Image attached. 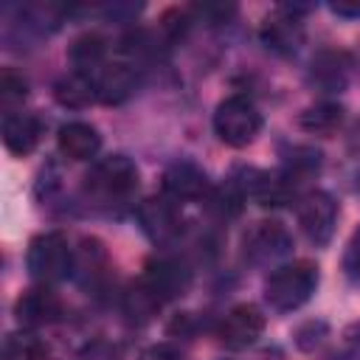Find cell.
Returning <instances> with one entry per match:
<instances>
[{
	"label": "cell",
	"mask_w": 360,
	"mask_h": 360,
	"mask_svg": "<svg viewBox=\"0 0 360 360\" xmlns=\"http://www.w3.org/2000/svg\"><path fill=\"white\" fill-rule=\"evenodd\" d=\"M318 287V267L307 259L276 267L264 281V298L276 312H292L304 307Z\"/></svg>",
	"instance_id": "1"
},
{
	"label": "cell",
	"mask_w": 360,
	"mask_h": 360,
	"mask_svg": "<svg viewBox=\"0 0 360 360\" xmlns=\"http://www.w3.org/2000/svg\"><path fill=\"white\" fill-rule=\"evenodd\" d=\"M138 188V166L127 155L101 158L84 177V191L98 205H115L135 194Z\"/></svg>",
	"instance_id": "2"
},
{
	"label": "cell",
	"mask_w": 360,
	"mask_h": 360,
	"mask_svg": "<svg viewBox=\"0 0 360 360\" xmlns=\"http://www.w3.org/2000/svg\"><path fill=\"white\" fill-rule=\"evenodd\" d=\"M214 132L222 143L242 149L248 143L256 141V135L262 132V112L256 110V104L248 96H228L225 101L217 104L214 112Z\"/></svg>",
	"instance_id": "3"
},
{
	"label": "cell",
	"mask_w": 360,
	"mask_h": 360,
	"mask_svg": "<svg viewBox=\"0 0 360 360\" xmlns=\"http://www.w3.org/2000/svg\"><path fill=\"white\" fill-rule=\"evenodd\" d=\"M25 264L37 281L53 284V281L68 278V273L73 270V250L59 231H45L31 239Z\"/></svg>",
	"instance_id": "4"
},
{
	"label": "cell",
	"mask_w": 360,
	"mask_h": 360,
	"mask_svg": "<svg viewBox=\"0 0 360 360\" xmlns=\"http://www.w3.org/2000/svg\"><path fill=\"white\" fill-rule=\"evenodd\" d=\"M338 222V202L326 191H307L298 200V225L312 245H326L335 233Z\"/></svg>",
	"instance_id": "5"
},
{
	"label": "cell",
	"mask_w": 360,
	"mask_h": 360,
	"mask_svg": "<svg viewBox=\"0 0 360 360\" xmlns=\"http://www.w3.org/2000/svg\"><path fill=\"white\" fill-rule=\"evenodd\" d=\"M138 222H141V231L152 239V242H169L180 233L183 228V217H180V208L172 197H146L141 205H138Z\"/></svg>",
	"instance_id": "6"
},
{
	"label": "cell",
	"mask_w": 360,
	"mask_h": 360,
	"mask_svg": "<svg viewBox=\"0 0 360 360\" xmlns=\"http://www.w3.org/2000/svg\"><path fill=\"white\" fill-rule=\"evenodd\" d=\"M262 39L276 53H292L304 39V22L298 8L278 6L276 11H270L262 22Z\"/></svg>",
	"instance_id": "7"
},
{
	"label": "cell",
	"mask_w": 360,
	"mask_h": 360,
	"mask_svg": "<svg viewBox=\"0 0 360 360\" xmlns=\"http://www.w3.org/2000/svg\"><path fill=\"white\" fill-rule=\"evenodd\" d=\"M264 332V315L253 304H236L219 323V340L228 349H248Z\"/></svg>",
	"instance_id": "8"
},
{
	"label": "cell",
	"mask_w": 360,
	"mask_h": 360,
	"mask_svg": "<svg viewBox=\"0 0 360 360\" xmlns=\"http://www.w3.org/2000/svg\"><path fill=\"white\" fill-rule=\"evenodd\" d=\"M96 98L104 104H121L138 90V68L132 62H104L96 73Z\"/></svg>",
	"instance_id": "9"
},
{
	"label": "cell",
	"mask_w": 360,
	"mask_h": 360,
	"mask_svg": "<svg viewBox=\"0 0 360 360\" xmlns=\"http://www.w3.org/2000/svg\"><path fill=\"white\" fill-rule=\"evenodd\" d=\"M287 250H290V233L284 231L281 222L264 219V222H256L245 233V256L256 264L273 262V259L284 256Z\"/></svg>",
	"instance_id": "10"
},
{
	"label": "cell",
	"mask_w": 360,
	"mask_h": 360,
	"mask_svg": "<svg viewBox=\"0 0 360 360\" xmlns=\"http://www.w3.org/2000/svg\"><path fill=\"white\" fill-rule=\"evenodd\" d=\"M14 315H17V321L22 326H45V323H53L62 315V301L45 284L42 287H31L17 298Z\"/></svg>",
	"instance_id": "11"
},
{
	"label": "cell",
	"mask_w": 360,
	"mask_h": 360,
	"mask_svg": "<svg viewBox=\"0 0 360 360\" xmlns=\"http://www.w3.org/2000/svg\"><path fill=\"white\" fill-rule=\"evenodd\" d=\"M163 191L174 202L180 200H200L208 191V177L191 160H177L163 172Z\"/></svg>",
	"instance_id": "12"
},
{
	"label": "cell",
	"mask_w": 360,
	"mask_h": 360,
	"mask_svg": "<svg viewBox=\"0 0 360 360\" xmlns=\"http://www.w3.org/2000/svg\"><path fill=\"white\" fill-rule=\"evenodd\" d=\"M143 281L166 301V298H174V295H183L186 292V287L191 281V273L177 259H152L146 264Z\"/></svg>",
	"instance_id": "13"
},
{
	"label": "cell",
	"mask_w": 360,
	"mask_h": 360,
	"mask_svg": "<svg viewBox=\"0 0 360 360\" xmlns=\"http://www.w3.org/2000/svg\"><path fill=\"white\" fill-rule=\"evenodd\" d=\"M42 138V121L34 112H11L3 121V143L11 155H31Z\"/></svg>",
	"instance_id": "14"
},
{
	"label": "cell",
	"mask_w": 360,
	"mask_h": 360,
	"mask_svg": "<svg viewBox=\"0 0 360 360\" xmlns=\"http://www.w3.org/2000/svg\"><path fill=\"white\" fill-rule=\"evenodd\" d=\"M56 146L68 160H90V158H96L101 138H98L96 127H90L84 121H68L59 127Z\"/></svg>",
	"instance_id": "15"
},
{
	"label": "cell",
	"mask_w": 360,
	"mask_h": 360,
	"mask_svg": "<svg viewBox=\"0 0 360 360\" xmlns=\"http://www.w3.org/2000/svg\"><path fill=\"white\" fill-rule=\"evenodd\" d=\"M349 68H352V59L349 53L343 51H321L315 59H312V68H309V79L315 87L326 90V93H335V90H343L346 82H349Z\"/></svg>",
	"instance_id": "16"
},
{
	"label": "cell",
	"mask_w": 360,
	"mask_h": 360,
	"mask_svg": "<svg viewBox=\"0 0 360 360\" xmlns=\"http://www.w3.org/2000/svg\"><path fill=\"white\" fill-rule=\"evenodd\" d=\"M53 98L68 110H84L96 98V82L87 73H68L53 84Z\"/></svg>",
	"instance_id": "17"
},
{
	"label": "cell",
	"mask_w": 360,
	"mask_h": 360,
	"mask_svg": "<svg viewBox=\"0 0 360 360\" xmlns=\"http://www.w3.org/2000/svg\"><path fill=\"white\" fill-rule=\"evenodd\" d=\"M104 53H107V42L101 34L96 31H87L82 37H76L68 48V56L73 62V68L79 73H87V70H101L104 65Z\"/></svg>",
	"instance_id": "18"
},
{
	"label": "cell",
	"mask_w": 360,
	"mask_h": 360,
	"mask_svg": "<svg viewBox=\"0 0 360 360\" xmlns=\"http://www.w3.org/2000/svg\"><path fill=\"white\" fill-rule=\"evenodd\" d=\"M160 307H163V298H160L143 278L135 281V284L124 292V312H127V318L135 321V323L152 321V318L160 312Z\"/></svg>",
	"instance_id": "19"
},
{
	"label": "cell",
	"mask_w": 360,
	"mask_h": 360,
	"mask_svg": "<svg viewBox=\"0 0 360 360\" xmlns=\"http://www.w3.org/2000/svg\"><path fill=\"white\" fill-rule=\"evenodd\" d=\"M301 127L315 135H332L343 124V107L335 101H318L301 112Z\"/></svg>",
	"instance_id": "20"
},
{
	"label": "cell",
	"mask_w": 360,
	"mask_h": 360,
	"mask_svg": "<svg viewBox=\"0 0 360 360\" xmlns=\"http://www.w3.org/2000/svg\"><path fill=\"white\" fill-rule=\"evenodd\" d=\"M48 354H51L48 343L31 332H14L6 338V346H3L6 360H48Z\"/></svg>",
	"instance_id": "21"
},
{
	"label": "cell",
	"mask_w": 360,
	"mask_h": 360,
	"mask_svg": "<svg viewBox=\"0 0 360 360\" xmlns=\"http://www.w3.org/2000/svg\"><path fill=\"white\" fill-rule=\"evenodd\" d=\"M25 96H28V82H25V76H22L20 70H14V68H3V73H0V104H3L6 115L17 112L14 107L22 104Z\"/></svg>",
	"instance_id": "22"
},
{
	"label": "cell",
	"mask_w": 360,
	"mask_h": 360,
	"mask_svg": "<svg viewBox=\"0 0 360 360\" xmlns=\"http://www.w3.org/2000/svg\"><path fill=\"white\" fill-rule=\"evenodd\" d=\"M208 205H211L217 214H222V217H236V214L242 211V191H239V186H236V183H228V186L217 188Z\"/></svg>",
	"instance_id": "23"
},
{
	"label": "cell",
	"mask_w": 360,
	"mask_h": 360,
	"mask_svg": "<svg viewBox=\"0 0 360 360\" xmlns=\"http://www.w3.org/2000/svg\"><path fill=\"white\" fill-rule=\"evenodd\" d=\"M79 360H124V349L115 340L96 338L79 349Z\"/></svg>",
	"instance_id": "24"
},
{
	"label": "cell",
	"mask_w": 360,
	"mask_h": 360,
	"mask_svg": "<svg viewBox=\"0 0 360 360\" xmlns=\"http://www.w3.org/2000/svg\"><path fill=\"white\" fill-rule=\"evenodd\" d=\"M188 11L186 8H172V11H166L163 14V20H160V31L174 42V39H180L183 34H186V28H188Z\"/></svg>",
	"instance_id": "25"
},
{
	"label": "cell",
	"mask_w": 360,
	"mask_h": 360,
	"mask_svg": "<svg viewBox=\"0 0 360 360\" xmlns=\"http://www.w3.org/2000/svg\"><path fill=\"white\" fill-rule=\"evenodd\" d=\"M346 270L352 278H360V228L354 231V236L349 239V248H346Z\"/></svg>",
	"instance_id": "26"
},
{
	"label": "cell",
	"mask_w": 360,
	"mask_h": 360,
	"mask_svg": "<svg viewBox=\"0 0 360 360\" xmlns=\"http://www.w3.org/2000/svg\"><path fill=\"white\" fill-rule=\"evenodd\" d=\"M141 360H183V357H180V352H177V349H172V346L160 343V346L146 349V352L141 354Z\"/></svg>",
	"instance_id": "27"
},
{
	"label": "cell",
	"mask_w": 360,
	"mask_h": 360,
	"mask_svg": "<svg viewBox=\"0 0 360 360\" xmlns=\"http://www.w3.org/2000/svg\"><path fill=\"white\" fill-rule=\"evenodd\" d=\"M332 11H335L338 17H360V3H357V0H354V3L338 0V3H332Z\"/></svg>",
	"instance_id": "28"
}]
</instances>
